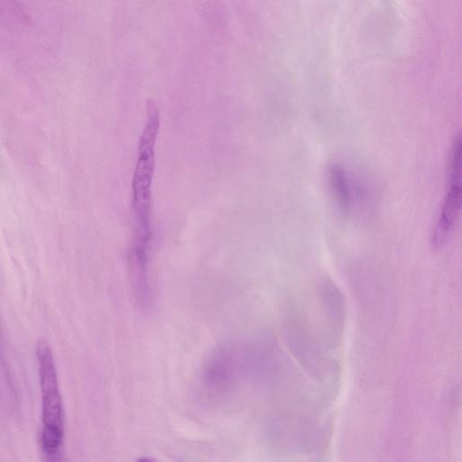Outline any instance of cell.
Instances as JSON below:
<instances>
[{
  "label": "cell",
  "mask_w": 462,
  "mask_h": 462,
  "mask_svg": "<svg viewBox=\"0 0 462 462\" xmlns=\"http://www.w3.org/2000/svg\"><path fill=\"white\" fill-rule=\"evenodd\" d=\"M146 121L139 141L136 164L133 176V247L149 249L151 240L152 180L155 166V143L160 116L153 101L147 103Z\"/></svg>",
  "instance_id": "cell-1"
},
{
  "label": "cell",
  "mask_w": 462,
  "mask_h": 462,
  "mask_svg": "<svg viewBox=\"0 0 462 462\" xmlns=\"http://www.w3.org/2000/svg\"><path fill=\"white\" fill-rule=\"evenodd\" d=\"M42 429L41 447L49 457L60 453L64 438V410L52 350L45 339L37 344Z\"/></svg>",
  "instance_id": "cell-2"
},
{
  "label": "cell",
  "mask_w": 462,
  "mask_h": 462,
  "mask_svg": "<svg viewBox=\"0 0 462 462\" xmlns=\"http://www.w3.org/2000/svg\"><path fill=\"white\" fill-rule=\"evenodd\" d=\"M448 186L431 232L430 243L435 249L445 245L459 215L461 178L448 179Z\"/></svg>",
  "instance_id": "cell-3"
},
{
  "label": "cell",
  "mask_w": 462,
  "mask_h": 462,
  "mask_svg": "<svg viewBox=\"0 0 462 462\" xmlns=\"http://www.w3.org/2000/svg\"><path fill=\"white\" fill-rule=\"evenodd\" d=\"M328 182L332 198L339 209L346 213L351 208L352 193L345 169L338 163H332L328 169Z\"/></svg>",
  "instance_id": "cell-4"
}]
</instances>
